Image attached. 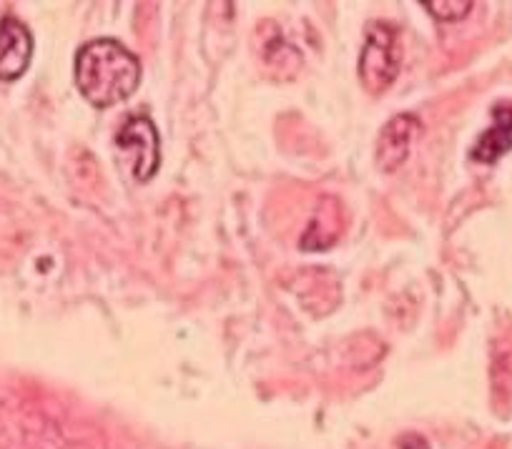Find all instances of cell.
<instances>
[{"mask_svg": "<svg viewBox=\"0 0 512 449\" xmlns=\"http://www.w3.org/2000/svg\"><path fill=\"white\" fill-rule=\"evenodd\" d=\"M141 83L139 58L116 41L98 38L76 56V86L88 103L111 108L136 93Z\"/></svg>", "mask_w": 512, "mask_h": 449, "instance_id": "obj_1", "label": "cell"}, {"mask_svg": "<svg viewBox=\"0 0 512 449\" xmlns=\"http://www.w3.org/2000/svg\"><path fill=\"white\" fill-rule=\"evenodd\" d=\"M400 36L387 23H372L367 28L362 56H359V81L369 93H382L395 83L400 73Z\"/></svg>", "mask_w": 512, "mask_h": 449, "instance_id": "obj_2", "label": "cell"}, {"mask_svg": "<svg viewBox=\"0 0 512 449\" xmlns=\"http://www.w3.org/2000/svg\"><path fill=\"white\" fill-rule=\"evenodd\" d=\"M33 58V36L18 18L0 21V81H18Z\"/></svg>", "mask_w": 512, "mask_h": 449, "instance_id": "obj_5", "label": "cell"}, {"mask_svg": "<svg viewBox=\"0 0 512 449\" xmlns=\"http://www.w3.org/2000/svg\"><path fill=\"white\" fill-rule=\"evenodd\" d=\"M422 121L415 113H400L384 123V128L377 136V154L374 164L382 174H395L410 156L412 141L420 136Z\"/></svg>", "mask_w": 512, "mask_h": 449, "instance_id": "obj_4", "label": "cell"}, {"mask_svg": "<svg viewBox=\"0 0 512 449\" xmlns=\"http://www.w3.org/2000/svg\"><path fill=\"white\" fill-rule=\"evenodd\" d=\"M116 146L136 181L146 184L149 179H154L161 164V146L159 131H156V126L149 118L136 116L131 121H126V126L118 133Z\"/></svg>", "mask_w": 512, "mask_h": 449, "instance_id": "obj_3", "label": "cell"}, {"mask_svg": "<svg viewBox=\"0 0 512 449\" xmlns=\"http://www.w3.org/2000/svg\"><path fill=\"white\" fill-rule=\"evenodd\" d=\"M492 118V128H487L472 148V159L480 164H495L512 148V106H497Z\"/></svg>", "mask_w": 512, "mask_h": 449, "instance_id": "obj_6", "label": "cell"}, {"mask_svg": "<svg viewBox=\"0 0 512 449\" xmlns=\"http://www.w3.org/2000/svg\"><path fill=\"white\" fill-rule=\"evenodd\" d=\"M425 8L437 21L452 23L462 21L472 11V3L470 0H430V3H425Z\"/></svg>", "mask_w": 512, "mask_h": 449, "instance_id": "obj_7", "label": "cell"}]
</instances>
